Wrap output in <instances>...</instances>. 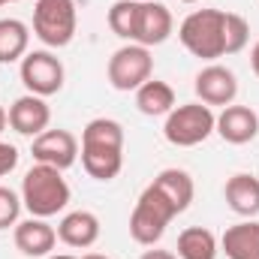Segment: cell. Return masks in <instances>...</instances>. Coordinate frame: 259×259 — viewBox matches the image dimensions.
Returning a JSON list of instances; mask_svg holds the SVG:
<instances>
[{
    "mask_svg": "<svg viewBox=\"0 0 259 259\" xmlns=\"http://www.w3.org/2000/svg\"><path fill=\"white\" fill-rule=\"evenodd\" d=\"M154 72V58H151V49L139 46V42H130L121 46L106 66V75H109V84L115 91H139Z\"/></svg>",
    "mask_w": 259,
    "mask_h": 259,
    "instance_id": "cell-6",
    "label": "cell"
},
{
    "mask_svg": "<svg viewBox=\"0 0 259 259\" xmlns=\"http://www.w3.org/2000/svg\"><path fill=\"white\" fill-rule=\"evenodd\" d=\"M175 30V18L169 12V6L157 3V0H145L139 6V21H136V39L139 46L145 49H154V46H163Z\"/></svg>",
    "mask_w": 259,
    "mask_h": 259,
    "instance_id": "cell-10",
    "label": "cell"
},
{
    "mask_svg": "<svg viewBox=\"0 0 259 259\" xmlns=\"http://www.w3.org/2000/svg\"><path fill=\"white\" fill-rule=\"evenodd\" d=\"M21 208H24V205H21V196L15 193V190H9V187L0 184V229L15 226Z\"/></svg>",
    "mask_w": 259,
    "mask_h": 259,
    "instance_id": "cell-25",
    "label": "cell"
},
{
    "mask_svg": "<svg viewBox=\"0 0 259 259\" xmlns=\"http://www.w3.org/2000/svg\"><path fill=\"white\" fill-rule=\"evenodd\" d=\"M139 0H115L109 9V27L115 36L133 42L136 39V21H139Z\"/></svg>",
    "mask_w": 259,
    "mask_h": 259,
    "instance_id": "cell-23",
    "label": "cell"
},
{
    "mask_svg": "<svg viewBox=\"0 0 259 259\" xmlns=\"http://www.w3.org/2000/svg\"><path fill=\"white\" fill-rule=\"evenodd\" d=\"M15 247L30 259H46L52 256L55 244H58V229L52 223H46L42 217H27L21 223H15Z\"/></svg>",
    "mask_w": 259,
    "mask_h": 259,
    "instance_id": "cell-12",
    "label": "cell"
},
{
    "mask_svg": "<svg viewBox=\"0 0 259 259\" xmlns=\"http://www.w3.org/2000/svg\"><path fill=\"white\" fill-rule=\"evenodd\" d=\"M18 75H21V84L27 88V94H36V97H55L61 94L66 78V69L61 64V58H55L52 52L39 49V52H27L21 58L18 66Z\"/></svg>",
    "mask_w": 259,
    "mask_h": 259,
    "instance_id": "cell-7",
    "label": "cell"
},
{
    "mask_svg": "<svg viewBox=\"0 0 259 259\" xmlns=\"http://www.w3.org/2000/svg\"><path fill=\"white\" fill-rule=\"evenodd\" d=\"M250 66H253V72L259 75V42L253 46V52H250Z\"/></svg>",
    "mask_w": 259,
    "mask_h": 259,
    "instance_id": "cell-28",
    "label": "cell"
},
{
    "mask_svg": "<svg viewBox=\"0 0 259 259\" xmlns=\"http://www.w3.org/2000/svg\"><path fill=\"white\" fill-rule=\"evenodd\" d=\"M46 259H78V256H69V253H52V256H46Z\"/></svg>",
    "mask_w": 259,
    "mask_h": 259,
    "instance_id": "cell-30",
    "label": "cell"
},
{
    "mask_svg": "<svg viewBox=\"0 0 259 259\" xmlns=\"http://www.w3.org/2000/svg\"><path fill=\"white\" fill-rule=\"evenodd\" d=\"M81 145H112L124 148V127L115 118H94L81 130Z\"/></svg>",
    "mask_w": 259,
    "mask_h": 259,
    "instance_id": "cell-22",
    "label": "cell"
},
{
    "mask_svg": "<svg viewBox=\"0 0 259 259\" xmlns=\"http://www.w3.org/2000/svg\"><path fill=\"white\" fill-rule=\"evenodd\" d=\"M15 166H18V148L0 139V178H6Z\"/></svg>",
    "mask_w": 259,
    "mask_h": 259,
    "instance_id": "cell-26",
    "label": "cell"
},
{
    "mask_svg": "<svg viewBox=\"0 0 259 259\" xmlns=\"http://www.w3.org/2000/svg\"><path fill=\"white\" fill-rule=\"evenodd\" d=\"M9 3H18V0H9Z\"/></svg>",
    "mask_w": 259,
    "mask_h": 259,
    "instance_id": "cell-34",
    "label": "cell"
},
{
    "mask_svg": "<svg viewBox=\"0 0 259 259\" xmlns=\"http://www.w3.org/2000/svg\"><path fill=\"white\" fill-rule=\"evenodd\" d=\"M223 39H226V55H238L247 39H250V24L244 15L238 12H226V27H223Z\"/></svg>",
    "mask_w": 259,
    "mask_h": 259,
    "instance_id": "cell-24",
    "label": "cell"
},
{
    "mask_svg": "<svg viewBox=\"0 0 259 259\" xmlns=\"http://www.w3.org/2000/svg\"><path fill=\"white\" fill-rule=\"evenodd\" d=\"M3 3H9V0H0V6H3Z\"/></svg>",
    "mask_w": 259,
    "mask_h": 259,
    "instance_id": "cell-33",
    "label": "cell"
},
{
    "mask_svg": "<svg viewBox=\"0 0 259 259\" xmlns=\"http://www.w3.org/2000/svg\"><path fill=\"white\" fill-rule=\"evenodd\" d=\"M226 259H259V220H241L229 226L220 238Z\"/></svg>",
    "mask_w": 259,
    "mask_h": 259,
    "instance_id": "cell-17",
    "label": "cell"
},
{
    "mask_svg": "<svg viewBox=\"0 0 259 259\" xmlns=\"http://www.w3.org/2000/svg\"><path fill=\"white\" fill-rule=\"evenodd\" d=\"M6 124H9V112L0 106V136H3V130H6Z\"/></svg>",
    "mask_w": 259,
    "mask_h": 259,
    "instance_id": "cell-29",
    "label": "cell"
},
{
    "mask_svg": "<svg viewBox=\"0 0 259 259\" xmlns=\"http://www.w3.org/2000/svg\"><path fill=\"white\" fill-rule=\"evenodd\" d=\"M30 27L18 18H0V64H15L27 55Z\"/></svg>",
    "mask_w": 259,
    "mask_h": 259,
    "instance_id": "cell-20",
    "label": "cell"
},
{
    "mask_svg": "<svg viewBox=\"0 0 259 259\" xmlns=\"http://www.w3.org/2000/svg\"><path fill=\"white\" fill-rule=\"evenodd\" d=\"M69 184L64 172L46 163H33L21 178V205L30 211V217H55L69 205Z\"/></svg>",
    "mask_w": 259,
    "mask_h": 259,
    "instance_id": "cell-1",
    "label": "cell"
},
{
    "mask_svg": "<svg viewBox=\"0 0 259 259\" xmlns=\"http://www.w3.org/2000/svg\"><path fill=\"white\" fill-rule=\"evenodd\" d=\"M178 3H199V0H178Z\"/></svg>",
    "mask_w": 259,
    "mask_h": 259,
    "instance_id": "cell-32",
    "label": "cell"
},
{
    "mask_svg": "<svg viewBox=\"0 0 259 259\" xmlns=\"http://www.w3.org/2000/svg\"><path fill=\"white\" fill-rule=\"evenodd\" d=\"M193 88H196V97L199 103L205 106H232L235 97H238V78L229 66L223 64H208L205 69H199L193 78Z\"/></svg>",
    "mask_w": 259,
    "mask_h": 259,
    "instance_id": "cell-8",
    "label": "cell"
},
{
    "mask_svg": "<svg viewBox=\"0 0 259 259\" xmlns=\"http://www.w3.org/2000/svg\"><path fill=\"white\" fill-rule=\"evenodd\" d=\"M223 27H226V12L223 9H196L190 12L181 27H178V39L181 46L202 61H217L226 55V39H223Z\"/></svg>",
    "mask_w": 259,
    "mask_h": 259,
    "instance_id": "cell-2",
    "label": "cell"
},
{
    "mask_svg": "<svg viewBox=\"0 0 259 259\" xmlns=\"http://www.w3.org/2000/svg\"><path fill=\"white\" fill-rule=\"evenodd\" d=\"M217 256V238L205 226H187L178 235V259H214Z\"/></svg>",
    "mask_w": 259,
    "mask_h": 259,
    "instance_id": "cell-21",
    "label": "cell"
},
{
    "mask_svg": "<svg viewBox=\"0 0 259 259\" xmlns=\"http://www.w3.org/2000/svg\"><path fill=\"white\" fill-rule=\"evenodd\" d=\"M151 184L169 199V205H172L178 214H184V211L190 208L196 187H193V178H190L184 169H163Z\"/></svg>",
    "mask_w": 259,
    "mask_h": 259,
    "instance_id": "cell-18",
    "label": "cell"
},
{
    "mask_svg": "<svg viewBox=\"0 0 259 259\" xmlns=\"http://www.w3.org/2000/svg\"><path fill=\"white\" fill-rule=\"evenodd\" d=\"M214 133L229 145H247L259 136V115L250 106H235L232 103L217 115Z\"/></svg>",
    "mask_w": 259,
    "mask_h": 259,
    "instance_id": "cell-13",
    "label": "cell"
},
{
    "mask_svg": "<svg viewBox=\"0 0 259 259\" xmlns=\"http://www.w3.org/2000/svg\"><path fill=\"white\" fill-rule=\"evenodd\" d=\"M100 238V217L94 211H69L64 214V220L58 223V241H64L66 247L75 250H88L94 247Z\"/></svg>",
    "mask_w": 259,
    "mask_h": 259,
    "instance_id": "cell-14",
    "label": "cell"
},
{
    "mask_svg": "<svg viewBox=\"0 0 259 259\" xmlns=\"http://www.w3.org/2000/svg\"><path fill=\"white\" fill-rule=\"evenodd\" d=\"M52 124V109L42 97L36 94H24L9 106V127L18 136H30L36 139L39 133H46Z\"/></svg>",
    "mask_w": 259,
    "mask_h": 259,
    "instance_id": "cell-11",
    "label": "cell"
},
{
    "mask_svg": "<svg viewBox=\"0 0 259 259\" xmlns=\"http://www.w3.org/2000/svg\"><path fill=\"white\" fill-rule=\"evenodd\" d=\"M81 259H109V256H103V253H84Z\"/></svg>",
    "mask_w": 259,
    "mask_h": 259,
    "instance_id": "cell-31",
    "label": "cell"
},
{
    "mask_svg": "<svg viewBox=\"0 0 259 259\" xmlns=\"http://www.w3.org/2000/svg\"><path fill=\"white\" fill-rule=\"evenodd\" d=\"M78 27L75 0H36L33 3V36L49 49H64L72 42Z\"/></svg>",
    "mask_w": 259,
    "mask_h": 259,
    "instance_id": "cell-4",
    "label": "cell"
},
{
    "mask_svg": "<svg viewBox=\"0 0 259 259\" xmlns=\"http://www.w3.org/2000/svg\"><path fill=\"white\" fill-rule=\"evenodd\" d=\"M139 3H145V0H139Z\"/></svg>",
    "mask_w": 259,
    "mask_h": 259,
    "instance_id": "cell-35",
    "label": "cell"
},
{
    "mask_svg": "<svg viewBox=\"0 0 259 259\" xmlns=\"http://www.w3.org/2000/svg\"><path fill=\"white\" fill-rule=\"evenodd\" d=\"M81 166L94 181H112L124 169V148L112 145H81Z\"/></svg>",
    "mask_w": 259,
    "mask_h": 259,
    "instance_id": "cell-15",
    "label": "cell"
},
{
    "mask_svg": "<svg viewBox=\"0 0 259 259\" xmlns=\"http://www.w3.org/2000/svg\"><path fill=\"white\" fill-rule=\"evenodd\" d=\"M175 217H178V211L169 205V199L154 184H148L130 214V238L142 247H154Z\"/></svg>",
    "mask_w": 259,
    "mask_h": 259,
    "instance_id": "cell-3",
    "label": "cell"
},
{
    "mask_svg": "<svg viewBox=\"0 0 259 259\" xmlns=\"http://www.w3.org/2000/svg\"><path fill=\"white\" fill-rule=\"evenodd\" d=\"M30 154L36 163H46V166H55V169H69L78 157V139L69 133V130H46L33 139L30 145Z\"/></svg>",
    "mask_w": 259,
    "mask_h": 259,
    "instance_id": "cell-9",
    "label": "cell"
},
{
    "mask_svg": "<svg viewBox=\"0 0 259 259\" xmlns=\"http://www.w3.org/2000/svg\"><path fill=\"white\" fill-rule=\"evenodd\" d=\"M214 121H217V115L211 112V106H205V103H184V106H175L166 115L163 136L175 148H196V145H202L214 133Z\"/></svg>",
    "mask_w": 259,
    "mask_h": 259,
    "instance_id": "cell-5",
    "label": "cell"
},
{
    "mask_svg": "<svg viewBox=\"0 0 259 259\" xmlns=\"http://www.w3.org/2000/svg\"><path fill=\"white\" fill-rule=\"evenodd\" d=\"M139 259H178L172 250H145Z\"/></svg>",
    "mask_w": 259,
    "mask_h": 259,
    "instance_id": "cell-27",
    "label": "cell"
},
{
    "mask_svg": "<svg viewBox=\"0 0 259 259\" xmlns=\"http://www.w3.org/2000/svg\"><path fill=\"white\" fill-rule=\"evenodd\" d=\"M226 196V205L238 214V217H256L259 214V178L256 175H247V172H238L226 181L223 187Z\"/></svg>",
    "mask_w": 259,
    "mask_h": 259,
    "instance_id": "cell-16",
    "label": "cell"
},
{
    "mask_svg": "<svg viewBox=\"0 0 259 259\" xmlns=\"http://www.w3.org/2000/svg\"><path fill=\"white\" fill-rule=\"evenodd\" d=\"M136 109L148 118H163L175 109V91L160 78H148L136 91Z\"/></svg>",
    "mask_w": 259,
    "mask_h": 259,
    "instance_id": "cell-19",
    "label": "cell"
}]
</instances>
